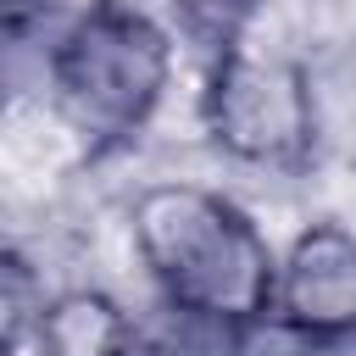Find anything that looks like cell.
<instances>
[{
	"label": "cell",
	"mask_w": 356,
	"mask_h": 356,
	"mask_svg": "<svg viewBox=\"0 0 356 356\" xmlns=\"http://www.w3.org/2000/svg\"><path fill=\"white\" fill-rule=\"evenodd\" d=\"M195 128L217 161L261 178H300L328 139L317 67L289 44H228L200 56Z\"/></svg>",
	"instance_id": "3957f363"
},
{
	"label": "cell",
	"mask_w": 356,
	"mask_h": 356,
	"mask_svg": "<svg viewBox=\"0 0 356 356\" xmlns=\"http://www.w3.org/2000/svg\"><path fill=\"white\" fill-rule=\"evenodd\" d=\"M128 356H250V334L172 312V306H150L134 328Z\"/></svg>",
	"instance_id": "8992f818"
},
{
	"label": "cell",
	"mask_w": 356,
	"mask_h": 356,
	"mask_svg": "<svg viewBox=\"0 0 356 356\" xmlns=\"http://www.w3.org/2000/svg\"><path fill=\"white\" fill-rule=\"evenodd\" d=\"M128 250L156 306L256 334L278 300V239L222 184L156 178L128 200Z\"/></svg>",
	"instance_id": "7a4b0ae2"
},
{
	"label": "cell",
	"mask_w": 356,
	"mask_h": 356,
	"mask_svg": "<svg viewBox=\"0 0 356 356\" xmlns=\"http://www.w3.org/2000/svg\"><path fill=\"white\" fill-rule=\"evenodd\" d=\"M156 6L184 44H195L200 56H217L228 44L256 39V22L267 17L273 0H156Z\"/></svg>",
	"instance_id": "52a82bcc"
},
{
	"label": "cell",
	"mask_w": 356,
	"mask_h": 356,
	"mask_svg": "<svg viewBox=\"0 0 356 356\" xmlns=\"http://www.w3.org/2000/svg\"><path fill=\"white\" fill-rule=\"evenodd\" d=\"M184 39L156 0H72L33 67L39 111L83 150H134L167 111Z\"/></svg>",
	"instance_id": "6da1fadb"
},
{
	"label": "cell",
	"mask_w": 356,
	"mask_h": 356,
	"mask_svg": "<svg viewBox=\"0 0 356 356\" xmlns=\"http://www.w3.org/2000/svg\"><path fill=\"white\" fill-rule=\"evenodd\" d=\"M273 328L306 350L356 339V228L339 217H306L278 250Z\"/></svg>",
	"instance_id": "277c9868"
},
{
	"label": "cell",
	"mask_w": 356,
	"mask_h": 356,
	"mask_svg": "<svg viewBox=\"0 0 356 356\" xmlns=\"http://www.w3.org/2000/svg\"><path fill=\"white\" fill-rule=\"evenodd\" d=\"M134 328H139V312H128L111 289L67 284L44 295L22 345H33V356H128Z\"/></svg>",
	"instance_id": "5b68a950"
}]
</instances>
